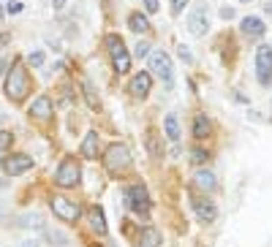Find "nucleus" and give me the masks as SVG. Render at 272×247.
I'll return each mask as SVG.
<instances>
[{
    "mask_svg": "<svg viewBox=\"0 0 272 247\" xmlns=\"http://www.w3.org/2000/svg\"><path fill=\"white\" fill-rule=\"evenodd\" d=\"M6 95H9V101L14 103H22L30 95V74L25 71V66L17 60L11 66V74L6 76Z\"/></svg>",
    "mask_w": 272,
    "mask_h": 247,
    "instance_id": "obj_1",
    "label": "nucleus"
},
{
    "mask_svg": "<svg viewBox=\"0 0 272 247\" xmlns=\"http://www.w3.org/2000/svg\"><path fill=\"white\" fill-rule=\"evenodd\" d=\"M103 166H106V171H112V174L128 171L131 169V149H128L125 144H120V141L109 144L106 152H103Z\"/></svg>",
    "mask_w": 272,
    "mask_h": 247,
    "instance_id": "obj_2",
    "label": "nucleus"
},
{
    "mask_svg": "<svg viewBox=\"0 0 272 247\" xmlns=\"http://www.w3.org/2000/svg\"><path fill=\"white\" fill-rule=\"evenodd\" d=\"M106 46H109V57H112L115 74H128V71H131V54L125 52L123 38L120 36H106Z\"/></svg>",
    "mask_w": 272,
    "mask_h": 247,
    "instance_id": "obj_3",
    "label": "nucleus"
},
{
    "mask_svg": "<svg viewBox=\"0 0 272 247\" xmlns=\"http://www.w3.org/2000/svg\"><path fill=\"white\" fill-rule=\"evenodd\" d=\"M79 179H82V166H79V161H74V158H66L58 171H55V182H58L60 188H76Z\"/></svg>",
    "mask_w": 272,
    "mask_h": 247,
    "instance_id": "obj_4",
    "label": "nucleus"
},
{
    "mask_svg": "<svg viewBox=\"0 0 272 247\" xmlns=\"http://www.w3.org/2000/svg\"><path fill=\"white\" fill-rule=\"evenodd\" d=\"M125 204H128V209L136 212V214H147L150 212V193H147V188L142 185V182H133V185L125 190Z\"/></svg>",
    "mask_w": 272,
    "mask_h": 247,
    "instance_id": "obj_5",
    "label": "nucleus"
},
{
    "mask_svg": "<svg viewBox=\"0 0 272 247\" xmlns=\"http://www.w3.org/2000/svg\"><path fill=\"white\" fill-rule=\"evenodd\" d=\"M256 79H259V84L267 87L272 82V46L269 44H261L259 49H256Z\"/></svg>",
    "mask_w": 272,
    "mask_h": 247,
    "instance_id": "obj_6",
    "label": "nucleus"
},
{
    "mask_svg": "<svg viewBox=\"0 0 272 247\" xmlns=\"http://www.w3.org/2000/svg\"><path fill=\"white\" fill-rule=\"evenodd\" d=\"M150 74H155L166 87H169L172 79H174V66H172L169 54H166V52H153V54H150Z\"/></svg>",
    "mask_w": 272,
    "mask_h": 247,
    "instance_id": "obj_7",
    "label": "nucleus"
},
{
    "mask_svg": "<svg viewBox=\"0 0 272 247\" xmlns=\"http://www.w3.org/2000/svg\"><path fill=\"white\" fill-rule=\"evenodd\" d=\"M49 206H52V212L58 214L63 223H76V220H79V214H82L79 204L68 201V198H63V196H55L52 201H49Z\"/></svg>",
    "mask_w": 272,
    "mask_h": 247,
    "instance_id": "obj_8",
    "label": "nucleus"
},
{
    "mask_svg": "<svg viewBox=\"0 0 272 247\" xmlns=\"http://www.w3.org/2000/svg\"><path fill=\"white\" fill-rule=\"evenodd\" d=\"M188 30L194 36H204L210 30V11H207V6H196L188 14Z\"/></svg>",
    "mask_w": 272,
    "mask_h": 247,
    "instance_id": "obj_9",
    "label": "nucleus"
},
{
    "mask_svg": "<svg viewBox=\"0 0 272 247\" xmlns=\"http://www.w3.org/2000/svg\"><path fill=\"white\" fill-rule=\"evenodd\" d=\"M3 166H6V174H9V177H19V174H25V171H30L33 169V158L30 155H9L3 161Z\"/></svg>",
    "mask_w": 272,
    "mask_h": 247,
    "instance_id": "obj_10",
    "label": "nucleus"
},
{
    "mask_svg": "<svg viewBox=\"0 0 272 247\" xmlns=\"http://www.w3.org/2000/svg\"><path fill=\"white\" fill-rule=\"evenodd\" d=\"M30 117H36V119H41V122H46V119H52V111H55V106H52V98L49 95H38V98L30 103Z\"/></svg>",
    "mask_w": 272,
    "mask_h": 247,
    "instance_id": "obj_11",
    "label": "nucleus"
},
{
    "mask_svg": "<svg viewBox=\"0 0 272 247\" xmlns=\"http://www.w3.org/2000/svg\"><path fill=\"white\" fill-rule=\"evenodd\" d=\"M150 87H153V76L150 74H136L131 82H128V92L133 95V98H145V95H150Z\"/></svg>",
    "mask_w": 272,
    "mask_h": 247,
    "instance_id": "obj_12",
    "label": "nucleus"
},
{
    "mask_svg": "<svg viewBox=\"0 0 272 247\" xmlns=\"http://www.w3.org/2000/svg\"><path fill=\"white\" fill-rule=\"evenodd\" d=\"M191 206H194V212H196V218L202 220V223H212L215 218H218V209H215V204L210 201V198H191Z\"/></svg>",
    "mask_w": 272,
    "mask_h": 247,
    "instance_id": "obj_13",
    "label": "nucleus"
},
{
    "mask_svg": "<svg viewBox=\"0 0 272 247\" xmlns=\"http://www.w3.org/2000/svg\"><path fill=\"white\" fill-rule=\"evenodd\" d=\"M239 30H242V36H248V38H261L267 27H264V22L259 17H245L239 22Z\"/></svg>",
    "mask_w": 272,
    "mask_h": 247,
    "instance_id": "obj_14",
    "label": "nucleus"
},
{
    "mask_svg": "<svg viewBox=\"0 0 272 247\" xmlns=\"http://www.w3.org/2000/svg\"><path fill=\"white\" fill-rule=\"evenodd\" d=\"M139 247H164V236L155 226H147L139 236Z\"/></svg>",
    "mask_w": 272,
    "mask_h": 247,
    "instance_id": "obj_15",
    "label": "nucleus"
},
{
    "mask_svg": "<svg viewBox=\"0 0 272 247\" xmlns=\"http://www.w3.org/2000/svg\"><path fill=\"white\" fill-rule=\"evenodd\" d=\"M98 133H87L85 141H82V158L87 161H98Z\"/></svg>",
    "mask_w": 272,
    "mask_h": 247,
    "instance_id": "obj_16",
    "label": "nucleus"
},
{
    "mask_svg": "<svg viewBox=\"0 0 272 247\" xmlns=\"http://www.w3.org/2000/svg\"><path fill=\"white\" fill-rule=\"evenodd\" d=\"M90 228L98 236H106V218H103L101 206H93V209H90Z\"/></svg>",
    "mask_w": 272,
    "mask_h": 247,
    "instance_id": "obj_17",
    "label": "nucleus"
},
{
    "mask_svg": "<svg viewBox=\"0 0 272 247\" xmlns=\"http://www.w3.org/2000/svg\"><path fill=\"white\" fill-rule=\"evenodd\" d=\"M210 131H212V125H210V119H207V114H196L194 117V139H207L210 136Z\"/></svg>",
    "mask_w": 272,
    "mask_h": 247,
    "instance_id": "obj_18",
    "label": "nucleus"
},
{
    "mask_svg": "<svg viewBox=\"0 0 272 247\" xmlns=\"http://www.w3.org/2000/svg\"><path fill=\"white\" fill-rule=\"evenodd\" d=\"M164 133H166V139H169V141H180V119H177V114H166Z\"/></svg>",
    "mask_w": 272,
    "mask_h": 247,
    "instance_id": "obj_19",
    "label": "nucleus"
},
{
    "mask_svg": "<svg viewBox=\"0 0 272 247\" xmlns=\"http://www.w3.org/2000/svg\"><path fill=\"white\" fill-rule=\"evenodd\" d=\"M128 27H131L133 33H150V30H153L150 27V19L145 17V14H139V11L128 17Z\"/></svg>",
    "mask_w": 272,
    "mask_h": 247,
    "instance_id": "obj_20",
    "label": "nucleus"
},
{
    "mask_svg": "<svg viewBox=\"0 0 272 247\" xmlns=\"http://www.w3.org/2000/svg\"><path fill=\"white\" fill-rule=\"evenodd\" d=\"M194 182H196V188H202V190H212L218 188V179H215V174L212 171H196V177H194Z\"/></svg>",
    "mask_w": 272,
    "mask_h": 247,
    "instance_id": "obj_21",
    "label": "nucleus"
},
{
    "mask_svg": "<svg viewBox=\"0 0 272 247\" xmlns=\"http://www.w3.org/2000/svg\"><path fill=\"white\" fill-rule=\"evenodd\" d=\"M82 90H85V98H87V103H90V109H98V106H101V101L95 98V90H93V84L87 82V79L82 82Z\"/></svg>",
    "mask_w": 272,
    "mask_h": 247,
    "instance_id": "obj_22",
    "label": "nucleus"
},
{
    "mask_svg": "<svg viewBox=\"0 0 272 247\" xmlns=\"http://www.w3.org/2000/svg\"><path fill=\"white\" fill-rule=\"evenodd\" d=\"M147 149L153 155H161L164 149H161V144H158V133L155 131H147Z\"/></svg>",
    "mask_w": 272,
    "mask_h": 247,
    "instance_id": "obj_23",
    "label": "nucleus"
},
{
    "mask_svg": "<svg viewBox=\"0 0 272 247\" xmlns=\"http://www.w3.org/2000/svg\"><path fill=\"white\" fill-rule=\"evenodd\" d=\"M207 161H210V155H207L204 152V149H191V163H194V166H202V163H207Z\"/></svg>",
    "mask_w": 272,
    "mask_h": 247,
    "instance_id": "obj_24",
    "label": "nucleus"
},
{
    "mask_svg": "<svg viewBox=\"0 0 272 247\" xmlns=\"http://www.w3.org/2000/svg\"><path fill=\"white\" fill-rule=\"evenodd\" d=\"M28 63H30L33 68H41V66H44V52H30V54H28Z\"/></svg>",
    "mask_w": 272,
    "mask_h": 247,
    "instance_id": "obj_25",
    "label": "nucleus"
},
{
    "mask_svg": "<svg viewBox=\"0 0 272 247\" xmlns=\"http://www.w3.org/2000/svg\"><path fill=\"white\" fill-rule=\"evenodd\" d=\"M11 141H14V136L9 131H0V152H6V149L11 147Z\"/></svg>",
    "mask_w": 272,
    "mask_h": 247,
    "instance_id": "obj_26",
    "label": "nucleus"
},
{
    "mask_svg": "<svg viewBox=\"0 0 272 247\" xmlns=\"http://www.w3.org/2000/svg\"><path fill=\"white\" fill-rule=\"evenodd\" d=\"M22 9H25V6H22L19 0H11V3L6 6V14H11V17H17V14H22Z\"/></svg>",
    "mask_w": 272,
    "mask_h": 247,
    "instance_id": "obj_27",
    "label": "nucleus"
},
{
    "mask_svg": "<svg viewBox=\"0 0 272 247\" xmlns=\"http://www.w3.org/2000/svg\"><path fill=\"white\" fill-rule=\"evenodd\" d=\"M133 52H136V57H147V54H150V44L147 41H139V44L133 46Z\"/></svg>",
    "mask_w": 272,
    "mask_h": 247,
    "instance_id": "obj_28",
    "label": "nucleus"
},
{
    "mask_svg": "<svg viewBox=\"0 0 272 247\" xmlns=\"http://www.w3.org/2000/svg\"><path fill=\"white\" fill-rule=\"evenodd\" d=\"M177 52H180V60H182V63H194V54H191V49H188L185 44H180Z\"/></svg>",
    "mask_w": 272,
    "mask_h": 247,
    "instance_id": "obj_29",
    "label": "nucleus"
},
{
    "mask_svg": "<svg viewBox=\"0 0 272 247\" xmlns=\"http://www.w3.org/2000/svg\"><path fill=\"white\" fill-rule=\"evenodd\" d=\"M46 239H49V242H60V244L68 242V239L63 236V234H58V231H46Z\"/></svg>",
    "mask_w": 272,
    "mask_h": 247,
    "instance_id": "obj_30",
    "label": "nucleus"
},
{
    "mask_svg": "<svg viewBox=\"0 0 272 247\" xmlns=\"http://www.w3.org/2000/svg\"><path fill=\"white\" fill-rule=\"evenodd\" d=\"M185 6H188V0H172V14H182Z\"/></svg>",
    "mask_w": 272,
    "mask_h": 247,
    "instance_id": "obj_31",
    "label": "nucleus"
},
{
    "mask_svg": "<svg viewBox=\"0 0 272 247\" xmlns=\"http://www.w3.org/2000/svg\"><path fill=\"white\" fill-rule=\"evenodd\" d=\"M158 6H161L158 0H145V11L147 14H158Z\"/></svg>",
    "mask_w": 272,
    "mask_h": 247,
    "instance_id": "obj_32",
    "label": "nucleus"
},
{
    "mask_svg": "<svg viewBox=\"0 0 272 247\" xmlns=\"http://www.w3.org/2000/svg\"><path fill=\"white\" fill-rule=\"evenodd\" d=\"M221 19H234V9H231V6H223V9H221Z\"/></svg>",
    "mask_w": 272,
    "mask_h": 247,
    "instance_id": "obj_33",
    "label": "nucleus"
},
{
    "mask_svg": "<svg viewBox=\"0 0 272 247\" xmlns=\"http://www.w3.org/2000/svg\"><path fill=\"white\" fill-rule=\"evenodd\" d=\"M63 6H66V0H52V9H55V11H60Z\"/></svg>",
    "mask_w": 272,
    "mask_h": 247,
    "instance_id": "obj_34",
    "label": "nucleus"
},
{
    "mask_svg": "<svg viewBox=\"0 0 272 247\" xmlns=\"http://www.w3.org/2000/svg\"><path fill=\"white\" fill-rule=\"evenodd\" d=\"M6 68H9V60H0V76L6 74Z\"/></svg>",
    "mask_w": 272,
    "mask_h": 247,
    "instance_id": "obj_35",
    "label": "nucleus"
},
{
    "mask_svg": "<svg viewBox=\"0 0 272 247\" xmlns=\"http://www.w3.org/2000/svg\"><path fill=\"white\" fill-rule=\"evenodd\" d=\"M264 14H267V17L272 19V3H267V6H264Z\"/></svg>",
    "mask_w": 272,
    "mask_h": 247,
    "instance_id": "obj_36",
    "label": "nucleus"
},
{
    "mask_svg": "<svg viewBox=\"0 0 272 247\" xmlns=\"http://www.w3.org/2000/svg\"><path fill=\"white\" fill-rule=\"evenodd\" d=\"M22 247H38L36 242H25V244H22Z\"/></svg>",
    "mask_w": 272,
    "mask_h": 247,
    "instance_id": "obj_37",
    "label": "nucleus"
},
{
    "mask_svg": "<svg viewBox=\"0 0 272 247\" xmlns=\"http://www.w3.org/2000/svg\"><path fill=\"white\" fill-rule=\"evenodd\" d=\"M0 22H3V6H0Z\"/></svg>",
    "mask_w": 272,
    "mask_h": 247,
    "instance_id": "obj_38",
    "label": "nucleus"
},
{
    "mask_svg": "<svg viewBox=\"0 0 272 247\" xmlns=\"http://www.w3.org/2000/svg\"><path fill=\"white\" fill-rule=\"evenodd\" d=\"M3 188H6V182H3V179H0V190H3Z\"/></svg>",
    "mask_w": 272,
    "mask_h": 247,
    "instance_id": "obj_39",
    "label": "nucleus"
},
{
    "mask_svg": "<svg viewBox=\"0 0 272 247\" xmlns=\"http://www.w3.org/2000/svg\"><path fill=\"white\" fill-rule=\"evenodd\" d=\"M239 3H251V0H239Z\"/></svg>",
    "mask_w": 272,
    "mask_h": 247,
    "instance_id": "obj_40",
    "label": "nucleus"
},
{
    "mask_svg": "<svg viewBox=\"0 0 272 247\" xmlns=\"http://www.w3.org/2000/svg\"><path fill=\"white\" fill-rule=\"evenodd\" d=\"M0 122H3V114H0Z\"/></svg>",
    "mask_w": 272,
    "mask_h": 247,
    "instance_id": "obj_41",
    "label": "nucleus"
}]
</instances>
